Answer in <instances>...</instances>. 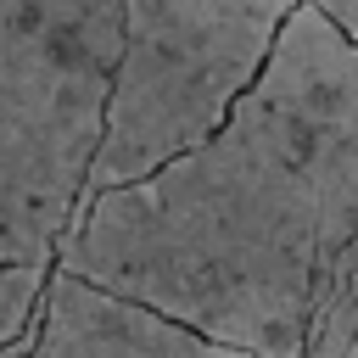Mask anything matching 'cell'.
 I'll return each mask as SVG.
<instances>
[{
    "mask_svg": "<svg viewBox=\"0 0 358 358\" xmlns=\"http://www.w3.org/2000/svg\"><path fill=\"white\" fill-rule=\"evenodd\" d=\"M347 358H358V341H352V347H347Z\"/></svg>",
    "mask_w": 358,
    "mask_h": 358,
    "instance_id": "cell-6",
    "label": "cell"
},
{
    "mask_svg": "<svg viewBox=\"0 0 358 358\" xmlns=\"http://www.w3.org/2000/svg\"><path fill=\"white\" fill-rule=\"evenodd\" d=\"M123 0H0V274L50 280L90 201Z\"/></svg>",
    "mask_w": 358,
    "mask_h": 358,
    "instance_id": "cell-2",
    "label": "cell"
},
{
    "mask_svg": "<svg viewBox=\"0 0 358 358\" xmlns=\"http://www.w3.org/2000/svg\"><path fill=\"white\" fill-rule=\"evenodd\" d=\"M296 6L302 0H123V50L90 201L207 145L263 78Z\"/></svg>",
    "mask_w": 358,
    "mask_h": 358,
    "instance_id": "cell-3",
    "label": "cell"
},
{
    "mask_svg": "<svg viewBox=\"0 0 358 358\" xmlns=\"http://www.w3.org/2000/svg\"><path fill=\"white\" fill-rule=\"evenodd\" d=\"M358 241V50L302 0L229 123L140 185L95 196L62 274L246 358H308Z\"/></svg>",
    "mask_w": 358,
    "mask_h": 358,
    "instance_id": "cell-1",
    "label": "cell"
},
{
    "mask_svg": "<svg viewBox=\"0 0 358 358\" xmlns=\"http://www.w3.org/2000/svg\"><path fill=\"white\" fill-rule=\"evenodd\" d=\"M22 358H246V352L201 341L196 330L168 324L162 313L106 296L56 268Z\"/></svg>",
    "mask_w": 358,
    "mask_h": 358,
    "instance_id": "cell-4",
    "label": "cell"
},
{
    "mask_svg": "<svg viewBox=\"0 0 358 358\" xmlns=\"http://www.w3.org/2000/svg\"><path fill=\"white\" fill-rule=\"evenodd\" d=\"M308 6H313V11H319V17L358 50V0H308Z\"/></svg>",
    "mask_w": 358,
    "mask_h": 358,
    "instance_id": "cell-5",
    "label": "cell"
}]
</instances>
